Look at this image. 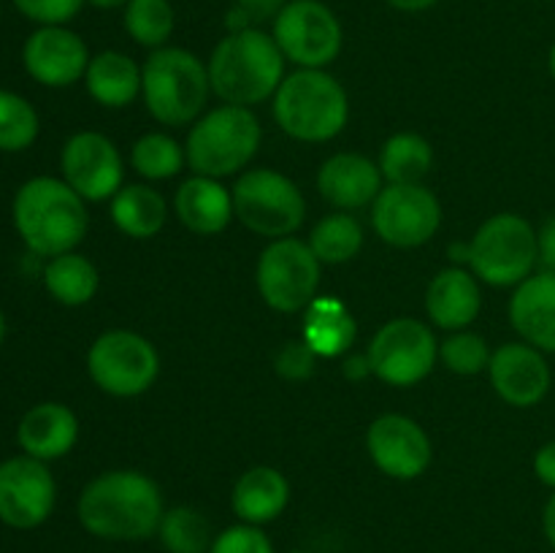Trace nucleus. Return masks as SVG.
Returning <instances> with one entry per match:
<instances>
[{"instance_id":"c03bdc74","label":"nucleus","mask_w":555,"mask_h":553,"mask_svg":"<svg viewBox=\"0 0 555 553\" xmlns=\"http://www.w3.org/2000/svg\"><path fill=\"white\" fill-rule=\"evenodd\" d=\"M388 5H393L396 11H410V14H417V11H428L439 3V0H385Z\"/></svg>"},{"instance_id":"8fccbe9b","label":"nucleus","mask_w":555,"mask_h":553,"mask_svg":"<svg viewBox=\"0 0 555 553\" xmlns=\"http://www.w3.org/2000/svg\"><path fill=\"white\" fill-rule=\"evenodd\" d=\"M291 553H309V551H291Z\"/></svg>"},{"instance_id":"473e14b6","label":"nucleus","mask_w":555,"mask_h":553,"mask_svg":"<svg viewBox=\"0 0 555 553\" xmlns=\"http://www.w3.org/2000/svg\"><path fill=\"white\" fill-rule=\"evenodd\" d=\"M122 25L135 43L146 49H160L171 38L177 14L171 0H130L125 5Z\"/></svg>"},{"instance_id":"a211bd4d","label":"nucleus","mask_w":555,"mask_h":553,"mask_svg":"<svg viewBox=\"0 0 555 553\" xmlns=\"http://www.w3.org/2000/svg\"><path fill=\"white\" fill-rule=\"evenodd\" d=\"M90 49L79 33L65 25L38 27L22 47L25 70L43 87H70L85 79Z\"/></svg>"},{"instance_id":"6ab92c4d","label":"nucleus","mask_w":555,"mask_h":553,"mask_svg":"<svg viewBox=\"0 0 555 553\" xmlns=\"http://www.w3.org/2000/svg\"><path fill=\"white\" fill-rule=\"evenodd\" d=\"M383 188L385 179L377 163L358 152L331 155L318 171L320 195L339 211L372 206Z\"/></svg>"},{"instance_id":"ea45409f","label":"nucleus","mask_w":555,"mask_h":553,"mask_svg":"<svg viewBox=\"0 0 555 553\" xmlns=\"http://www.w3.org/2000/svg\"><path fill=\"white\" fill-rule=\"evenodd\" d=\"M537 244H540V269L555 271V215L547 217L540 226Z\"/></svg>"},{"instance_id":"aec40b11","label":"nucleus","mask_w":555,"mask_h":553,"mask_svg":"<svg viewBox=\"0 0 555 553\" xmlns=\"http://www.w3.org/2000/svg\"><path fill=\"white\" fill-rule=\"evenodd\" d=\"M509 323L526 345L555 352V271H534L509 298Z\"/></svg>"},{"instance_id":"a19ab883","label":"nucleus","mask_w":555,"mask_h":553,"mask_svg":"<svg viewBox=\"0 0 555 553\" xmlns=\"http://www.w3.org/2000/svg\"><path fill=\"white\" fill-rule=\"evenodd\" d=\"M534 475L542 486L555 491V439L542 445L534 453Z\"/></svg>"},{"instance_id":"7ed1b4c3","label":"nucleus","mask_w":555,"mask_h":553,"mask_svg":"<svg viewBox=\"0 0 555 553\" xmlns=\"http://www.w3.org/2000/svg\"><path fill=\"white\" fill-rule=\"evenodd\" d=\"M11 211L22 242L43 258L74 253L90 228L85 198L65 179H27L16 190Z\"/></svg>"},{"instance_id":"7c9ffc66","label":"nucleus","mask_w":555,"mask_h":553,"mask_svg":"<svg viewBox=\"0 0 555 553\" xmlns=\"http://www.w3.org/2000/svg\"><path fill=\"white\" fill-rule=\"evenodd\" d=\"M157 540L166 548V553H209L215 535L201 510L177 504L163 513Z\"/></svg>"},{"instance_id":"a878e982","label":"nucleus","mask_w":555,"mask_h":553,"mask_svg":"<svg viewBox=\"0 0 555 553\" xmlns=\"http://www.w3.org/2000/svg\"><path fill=\"white\" fill-rule=\"evenodd\" d=\"M87 92L106 108H125L141 95V68L117 49L98 52L85 74Z\"/></svg>"},{"instance_id":"c85d7f7f","label":"nucleus","mask_w":555,"mask_h":553,"mask_svg":"<svg viewBox=\"0 0 555 553\" xmlns=\"http://www.w3.org/2000/svg\"><path fill=\"white\" fill-rule=\"evenodd\" d=\"M377 166L388 184H423V179L431 173L434 150L421 133L404 130L385 141Z\"/></svg>"},{"instance_id":"4be33fe9","label":"nucleus","mask_w":555,"mask_h":553,"mask_svg":"<svg viewBox=\"0 0 555 553\" xmlns=\"http://www.w3.org/2000/svg\"><path fill=\"white\" fill-rule=\"evenodd\" d=\"M482 307L480 282L464 266L442 269L426 291V312L434 325L444 331H464L475 323Z\"/></svg>"},{"instance_id":"49530a36","label":"nucleus","mask_w":555,"mask_h":553,"mask_svg":"<svg viewBox=\"0 0 555 553\" xmlns=\"http://www.w3.org/2000/svg\"><path fill=\"white\" fill-rule=\"evenodd\" d=\"M87 3H92L95 9H125L130 0H87Z\"/></svg>"},{"instance_id":"39448f33","label":"nucleus","mask_w":555,"mask_h":553,"mask_svg":"<svg viewBox=\"0 0 555 553\" xmlns=\"http://www.w3.org/2000/svg\"><path fill=\"white\" fill-rule=\"evenodd\" d=\"M141 95L146 112L160 125H190L209 103V68L182 47L152 49L141 65Z\"/></svg>"},{"instance_id":"cd10ccee","label":"nucleus","mask_w":555,"mask_h":553,"mask_svg":"<svg viewBox=\"0 0 555 553\" xmlns=\"http://www.w3.org/2000/svg\"><path fill=\"white\" fill-rule=\"evenodd\" d=\"M98 285H101V276H98L95 263L79 253L54 255L43 269V287L63 307L90 304L95 298Z\"/></svg>"},{"instance_id":"bb28decb","label":"nucleus","mask_w":555,"mask_h":553,"mask_svg":"<svg viewBox=\"0 0 555 553\" xmlns=\"http://www.w3.org/2000/svg\"><path fill=\"white\" fill-rule=\"evenodd\" d=\"M112 220L125 236L152 239L168 220V204L150 184H122L112 198Z\"/></svg>"},{"instance_id":"b1692460","label":"nucleus","mask_w":555,"mask_h":553,"mask_svg":"<svg viewBox=\"0 0 555 553\" xmlns=\"http://www.w3.org/2000/svg\"><path fill=\"white\" fill-rule=\"evenodd\" d=\"M291 502V483L274 466H253L236 480L231 507L242 524L266 526L280 518Z\"/></svg>"},{"instance_id":"c756f323","label":"nucleus","mask_w":555,"mask_h":553,"mask_svg":"<svg viewBox=\"0 0 555 553\" xmlns=\"http://www.w3.org/2000/svg\"><path fill=\"white\" fill-rule=\"evenodd\" d=\"M307 244L318 255L320 263H347L361 253L363 228L350 211H334L312 228Z\"/></svg>"},{"instance_id":"0eeeda50","label":"nucleus","mask_w":555,"mask_h":553,"mask_svg":"<svg viewBox=\"0 0 555 553\" xmlns=\"http://www.w3.org/2000/svg\"><path fill=\"white\" fill-rule=\"evenodd\" d=\"M469 269L493 287H518L540 266L537 228L515 211H499L477 228Z\"/></svg>"},{"instance_id":"e433bc0d","label":"nucleus","mask_w":555,"mask_h":553,"mask_svg":"<svg viewBox=\"0 0 555 553\" xmlns=\"http://www.w3.org/2000/svg\"><path fill=\"white\" fill-rule=\"evenodd\" d=\"M14 5L27 20L38 22L41 27H49L68 25L81 11L85 0H14Z\"/></svg>"},{"instance_id":"c9c22d12","label":"nucleus","mask_w":555,"mask_h":553,"mask_svg":"<svg viewBox=\"0 0 555 553\" xmlns=\"http://www.w3.org/2000/svg\"><path fill=\"white\" fill-rule=\"evenodd\" d=\"M209 553H276L274 542L263 531V526H249V524H233L215 535Z\"/></svg>"},{"instance_id":"6e6552de","label":"nucleus","mask_w":555,"mask_h":553,"mask_svg":"<svg viewBox=\"0 0 555 553\" xmlns=\"http://www.w3.org/2000/svg\"><path fill=\"white\" fill-rule=\"evenodd\" d=\"M231 193L236 220L271 242L293 236L307 217V201L298 184L274 168L242 171Z\"/></svg>"},{"instance_id":"de8ad7c7","label":"nucleus","mask_w":555,"mask_h":553,"mask_svg":"<svg viewBox=\"0 0 555 553\" xmlns=\"http://www.w3.org/2000/svg\"><path fill=\"white\" fill-rule=\"evenodd\" d=\"M547 68H551V76L555 81V43L551 47V54H547Z\"/></svg>"},{"instance_id":"79ce46f5","label":"nucleus","mask_w":555,"mask_h":553,"mask_svg":"<svg viewBox=\"0 0 555 553\" xmlns=\"http://www.w3.org/2000/svg\"><path fill=\"white\" fill-rule=\"evenodd\" d=\"M341 374H345L347 380H352V383H361L366 374H372V363H369L366 352H363V356H347L345 361H341Z\"/></svg>"},{"instance_id":"a18cd8bd","label":"nucleus","mask_w":555,"mask_h":553,"mask_svg":"<svg viewBox=\"0 0 555 553\" xmlns=\"http://www.w3.org/2000/svg\"><path fill=\"white\" fill-rule=\"evenodd\" d=\"M450 260H453L455 266H461V263H469V258H472V244H450Z\"/></svg>"},{"instance_id":"423d86ee","label":"nucleus","mask_w":555,"mask_h":553,"mask_svg":"<svg viewBox=\"0 0 555 553\" xmlns=\"http://www.w3.org/2000/svg\"><path fill=\"white\" fill-rule=\"evenodd\" d=\"M260 139L263 130L253 108L222 103L195 119L184 141V155L193 173L222 179L253 163Z\"/></svg>"},{"instance_id":"2eb2a0df","label":"nucleus","mask_w":555,"mask_h":553,"mask_svg":"<svg viewBox=\"0 0 555 553\" xmlns=\"http://www.w3.org/2000/svg\"><path fill=\"white\" fill-rule=\"evenodd\" d=\"M63 179L85 201H106L122 190L125 163L117 144L98 130H81L60 152Z\"/></svg>"},{"instance_id":"09e8293b","label":"nucleus","mask_w":555,"mask_h":553,"mask_svg":"<svg viewBox=\"0 0 555 553\" xmlns=\"http://www.w3.org/2000/svg\"><path fill=\"white\" fill-rule=\"evenodd\" d=\"M3 336H5V314L3 309H0V342H3Z\"/></svg>"},{"instance_id":"f704fd0d","label":"nucleus","mask_w":555,"mask_h":553,"mask_svg":"<svg viewBox=\"0 0 555 553\" xmlns=\"http://www.w3.org/2000/svg\"><path fill=\"white\" fill-rule=\"evenodd\" d=\"M493 350L488 347L486 336L475 334V331H453L448 339L439 345V358H442L444 366L455 374H480L486 372L488 363H491Z\"/></svg>"},{"instance_id":"9d476101","label":"nucleus","mask_w":555,"mask_h":553,"mask_svg":"<svg viewBox=\"0 0 555 553\" xmlns=\"http://www.w3.org/2000/svg\"><path fill=\"white\" fill-rule=\"evenodd\" d=\"M320 266L323 263L318 260V255L301 239H274L260 253L258 269H255L260 298L274 312H304L318 298Z\"/></svg>"},{"instance_id":"2f4dec72","label":"nucleus","mask_w":555,"mask_h":553,"mask_svg":"<svg viewBox=\"0 0 555 553\" xmlns=\"http://www.w3.org/2000/svg\"><path fill=\"white\" fill-rule=\"evenodd\" d=\"M184 163H188L184 146H179V141L168 133H144L130 150V166L150 182L177 177Z\"/></svg>"},{"instance_id":"f8f14e48","label":"nucleus","mask_w":555,"mask_h":553,"mask_svg":"<svg viewBox=\"0 0 555 553\" xmlns=\"http://www.w3.org/2000/svg\"><path fill=\"white\" fill-rule=\"evenodd\" d=\"M271 36L285 60L298 68H328L345 47L339 16L323 0H287Z\"/></svg>"},{"instance_id":"4468645a","label":"nucleus","mask_w":555,"mask_h":553,"mask_svg":"<svg viewBox=\"0 0 555 553\" xmlns=\"http://www.w3.org/2000/svg\"><path fill=\"white\" fill-rule=\"evenodd\" d=\"M57 502V483L47 461L14 455L0 461V520L11 529H38Z\"/></svg>"},{"instance_id":"20e7f679","label":"nucleus","mask_w":555,"mask_h":553,"mask_svg":"<svg viewBox=\"0 0 555 553\" xmlns=\"http://www.w3.org/2000/svg\"><path fill=\"white\" fill-rule=\"evenodd\" d=\"M274 119L291 139L323 144L336 139L350 119V98L325 68H298L285 76L271 98Z\"/></svg>"},{"instance_id":"f257e3e1","label":"nucleus","mask_w":555,"mask_h":553,"mask_svg":"<svg viewBox=\"0 0 555 553\" xmlns=\"http://www.w3.org/2000/svg\"><path fill=\"white\" fill-rule=\"evenodd\" d=\"M163 513L160 486L139 470H112L92 477L76 502L85 531L108 542L150 540L157 535Z\"/></svg>"},{"instance_id":"412c9836","label":"nucleus","mask_w":555,"mask_h":553,"mask_svg":"<svg viewBox=\"0 0 555 553\" xmlns=\"http://www.w3.org/2000/svg\"><path fill=\"white\" fill-rule=\"evenodd\" d=\"M76 439H79V417L60 401H41L30 407L16 426L20 448L38 461L63 459L74 450Z\"/></svg>"},{"instance_id":"4c0bfd02","label":"nucleus","mask_w":555,"mask_h":553,"mask_svg":"<svg viewBox=\"0 0 555 553\" xmlns=\"http://www.w3.org/2000/svg\"><path fill=\"white\" fill-rule=\"evenodd\" d=\"M318 352L307 345L304 339H293L287 345L280 347L274 358L276 374H282L285 380H307L314 372V363H318Z\"/></svg>"},{"instance_id":"1a4fd4ad","label":"nucleus","mask_w":555,"mask_h":553,"mask_svg":"<svg viewBox=\"0 0 555 553\" xmlns=\"http://www.w3.org/2000/svg\"><path fill=\"white\" fill-rule=\"evenodd\" d=\"M87 372L103 394L133 399L155 385L160 356L146 336L128 329H112L103 331L90 345Z\"/></svg>"},{"instance_id":"393cba45","label":"nucleus","mask_w":555,"mask_h":553,"mask_svg":"<svg viewBox=\"0 0 555 553\" xmlns=\"http://www.w3.org/2000/svg\"><path fill=\"white\" fill-rule=\"evenodd\" d=\"M358 336V323L350 309L336 296H318L304 309L301 339L318 356L336 358L345 356Z\"/></svg>"},{"instance_id":"58836bf2","label":"nucleus","mask_w":555,"mask_h":553,"mask_svg":"<svg viewBox=\"0 0 555 553\" xmlns=\"http://www.w3.org/2000/svg\"><path fill=\"white\" fill-rule=\"evenodd\" d=\"M233 5L242 9L247 20L258 27L260 22H274L276 14L287 5V0H236Z\"/></svg>"},{"instance_id":"37998d69","label":"nucleus","mask_w":555,"mask_h":553,"mask_svg":"<svg viewBox=\"0 0 555 553\" xmlns=\"http://www.w3.org/2000/svg\"><path fill=\"white\" fill-rule=\"evenodd\" d=\"M542 535H545V540L551 542V548L555 551V491L545 502V507H542Z\"/></svg>"},{"instance_id":"f03ea898","label":"nucleus","mask_w":555,"mask_h":553,"mask_svg":"<svg viewBox=\"0 0 555 553\" xmlns=\"http://www.w3.org/2000/svg\"><path fill=\"white\" fill-rule=\"evenodd\" d=\"M211 92L231 106H258L285 81V54L260 27L228 33L206 63Z\"/></svg>"},{"instance_id":"72a5a7b5","label":"nucleus","mask_w":555,"mask_h":553,"mask_svg":"<svg viewBox=\"0 0 555 553\" xmlns=\"http://www.w3.org/2000/svg\"><path fill=\"white\" fill-rule=\"evenodd\" d=\"M38 112L27 98L0 90V152H22L38 139Z\"/></svg>"},{"instance_id":"dca6fc26","label":"nucleus","mask_w":555,"mask_h":553,"mask_svg":"<svg viewBox=\"0 0 555 553\" xmlns=\"http://www.w3.org/2000/svg\"><path fill=\"white\" fill-rule=\"evenodd\" d=\"M366 450L374 466L393 480H415L426 475L434 459L431 437L426 428L399 412L379 415L369 426Z\"/></svg>"},{"instance_id":"5701e85b","label":"nucleus","mask_w":555,"mask_h":553,"mask_svg":"<svg viewBox=\"0 0 555 553\" xmlns=\"http://www.w3.org/2000/svg\"><path fill=\"white\" fill-rule=\"evenodd\" d=\"M173 211L179 222L198 236H217L236 217L231 190L220 179L201 177V173H193L179 184L173 195Z\"/></svg>"},{"instance_id":"ddd939ff","label":"nucleus","mask_w":555,"mask_h":553,"mask_svg":"<svg viewBox=\"0 0 555 553\" xmlns=\"http://www.w3.org/2000/svg\"><path fill=\"white\" fill-rule=\"evenodd\" d=\"M442 226V204L426 184H385L372 204V228L399 249L431 242Z\"/></svg>"},{"instance_id":"f3484780","label":"nucleus","mask_w":555,"mask_h":553,"mask_svg":"<svg viewBox=\"0 0 555 553\" xmlns=\"http://www.w3.org/2000/svg\"><path fill=\"white\" fill-rule=\"evenodd\" d=\"M488 377H491L499 399L518 410L540 404L551 394L553 385V372L545 352L526 342H507V345L496 347L491 363H488Z\"/></svg>"},{"instance_id":"9b49d317","label":"nucleus","mask_w":555,"mask_h":553,"mask_svg":"<svg viewBox=\"0 0 555 553\" xmlns=\"http://www.w3.org/2000/svg\"><path fill=\"white\" fill-rule=\"evenodd\" d=\"M366 356L379 383L412 388L437 366L439 342L423 320L396 318L372 336Z\"/></svg>"}]
</instances>
